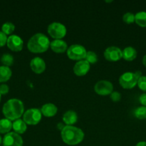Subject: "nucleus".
Here are the masks:
<instances>
[{"mask_svg":"<svg viewBox=\"0 0 146 146\" xmlns=\"http://www.w3.org/2000/svg\"><path fill=\"white\" fill-rule=\"evenodd\" d=\"M24 109L22 101L17 98H11L4 104L2 113L5 118L10 121H15L24 114Z\"/></svg>","mask_w":146,"mask_h":146,"instance_id":"obj_1","label":"nucleus"},{"mask_svg":"<svg viewBox=\"0 0 146 146\" xmlns=\"http://www.w3.org/2000/svg\"><path fill=\"white\" fill-rule=\"evenodd\" d=\"M61 137L66 144L70 145H77L83 141L84 134L80 128L73 125H65L61 131Z\"/></svg>","mask_w":146,"mask_h":146,"instance_id":"obj_2","label":"nucleus"},{"mask_svg":"<svg viewBox=\"0 0 146 146\" xmlns=\"http://www.w3.org/2000/svg\"><path fill=\"white\" fill-rule=\"evenodd\" d=\"M50 46L49 38L42 33L33 35L27 43L28 49L32 53H42L47 51Z\"/></svg>","mask_w":146,"mask_h":146,"instance_id":"obj_3","label":"nucleus"},{"mask_svg":"<svg viewBox=\"0 0 146 146\" xmlns=\"http://www.w3.org/2000/svg\"><path fill=\"white\" fill-rule=\"evenodd\" d=\"M67 54L70 59L80 61L84 59L87 51L85 48L80 44H72L67 48Z\"/></svg>","mask_w":146,"mask_h":146,"instance_id":"obj_4","label":"nucleus"},{"mask_svg":"<svg viewBox=\"0 0 146 146\" xmlns=\"http://www.w3.org/2000/svg\"><path fill=\"white\" fill-rule=\"evenodd\" d=\"M48 34L55 39H61L66 35L67 29L65 26L60 22H52L47 28Z\"/></svg>","mask_w":146,"mask_h":146,"instance_id":"obj_5","label":"nucleus"},{"mask_svg":"<svg viewBox=\"0 0 146 146\" xmlns=\"http://www.w3.org/2000/svg\"><path fill=\"white\" fill-rule=\"evenodd\" d=\"M41 118L42 113L38 108H29L23 114V121L28 125H37Z\"/></svg>","mask_w":146,"mask_h":146,"instance_id":"obj_6","label":"nucleus"},{"mask_svg":"<svg viewBox=\"0 0 146 146\" xmlns=\"http://www.w3.org/2000/svg\"><path fill=\"white\" fill-rule=\"evenodd\" d=\"M137 78L133 72H125L120 76L119 83L123 88L130 89L134 88L137 84Z\"/></svg>","mask_w":146,"mask_h":146,"instance_id":"obj_7","label":"nucleus"},{"mask_svg":"<svg viewBox=\"0 0 146 146\" xmlns=\"http://www.w3.org/2000/svg\"><path fill=\"white\" fill-rule=\"evenodd\" d=\"M2 143L4 146H22L23 139L15 132H9L4 135Z\"/></svg>","mask_w":146,"mask_h":146,"instance_id":"obj_8","label":"nucleus"},{"mask_svg":"<svg viewBox=\"0 0 146 146\" xmlns=\"http://www.w3.org/2000/svg\"><path fill=\"white\" fill-rule=\"evenodd\" d=\"M94 91L99 95L106 96L111 94L113 91V85L111 82L106 80L97 81L94 86Z\"/></svg>","mask_w":146,"mask_h":146,"instance_id":"obj_9","label":"nucleus"},{"mask_svg":"<svg viewBox=\"0 0 146 146\" xmlns=\"http://www.w3.org/2000/svg\"><path fill=\"white\" fill-rule=\"evenodd\" d=\"M104 56L107 61H117L123 58V52L119 47L112 46L104 50Z\"/></svg>","mask_w":146,"mask_h":146,"instance_id":"obj_10","label":"nucleus"},{"mask_svg":"<svg viewBox=\"0 0 146 146\" xmlns=\"http://www.w3.org/2000/svg\"><path fill=\"white\" fill-rule=\"evenodd\" d=\"M7 46L13 51H19L23 48V40L17 35H10L7 38Z\"/></svg>","mask_w":146,"mask_h":146,"instance_id":"obj_11","label":"nucleus"},{"mask_svg":"<svg viewBox=\"0 0 146 146\" xmlns=\"http://www.w3.org/2000/svg\"><path fill=\"white\" fill-rule=\"evenodd\" d=\"M90 70V64L86 60H80L78 61L74 66L73 71L74 74L79 76H84Z\"/></svg>","mask_w":146,"mask_h":146,"instance_id":"obj_12","label":"nucleus"},{"mask_svg":"<svg viewBox=\"0 0 146 146\" xmlns=\"http://www.w3.org/2000/svg\"><path fill=\"white\" fill-rule=\"evenodd\" d=\"M30 67L36 74H42L46 68L45 61L40 57H34L30 61Z\"/></svg>","mask_w":146,"mask_h":146,"instance_id":"obj_13","label":"nucleus"},{"mask_svg":"<svg viewBox=\"0 0 146 146\" xmlns=\"http://www.w3.org/2000/svg\"><path fill=\"white\" fill-rule=\"evenodd\" d=\"M52 50L56 53H63L67 50V44L62 39H54L50 42Z\"/></svg>","mask_w":146,"mask_h":146,"instance_id":"obj_14","label":"nucleus"},{"mask_svg":"<svg viewBox=\"0 0 146 146\" xmlns=\"http://www.w3.org/2000/svg\"><path fill=\"white\" fill-rule=\"evenodd\" d=\"M57 112V108L54 104L48 103L43 105L41 108L42 114L46 117H52Z\"/></svg>","mask_w":146,"mask_h":146,"instance_id":"obj_15","label":"nucleus"},{"mask_svg":"<svg viewBox=\"0 0 146 146\" xmlns=\"http://www.w3.org/2000/svg\"><path fill=\"white\" fill-rule=\"evenodd\" d=\"M77 114L74 111H67L64 113L62 116V120L67 125H72L75 123L77 121Z\"/></svg>","mask_w":146,"mask_h":146,"instance_id":"obj_16","label":"nucleus"},{"mask_svg":"<svg viewBox=\"0 0 146 146\" xmlns=\"http://www.w3.org/2000/svg\"><path fill=\"white\" fill-rule=\"evenodd\" d=\"M12 128L17 134H22L27 131V123L23 120L19 119L15 120L12 123Z\"/></svg>","mask_w":146,"mask_h":146,"instance_id":"obj_17","label":"nucleus"},{"mask_svg":"<svg viewBox=\"0 0 146 146\" xmlns=\"http://www.w3.org/2000/svg\"><path fill=\"white\" fill-rule=\"evenodd\" d=\"M123 52V58L128 61H133L137 57V51L135 48L132 46H127L122 51Z\"/></svg>","mask_w":146,"mask_h":146,"instance_id":"obj_18","label":"nucleus"},{"mask_svg":"<svg viewBox=\"0 0 146 146\" xmlns=\"http://www.w3.org/2000/svg\"><path fill=\"white\" fill-rule=\"evenodd\" d=\"M11 70L9 67L5 66H0V82H6L11 76Z\"/></svg>","mask_w":146,"mask_h":146,"instance_id":"obj_19","label":"nucleus"},{"mask_svg":"<svg viewBox=\"0 0 146 146\" xmlns=\"http://www.w3.org/2000/svg\"><path fill=\"white\" fill-rule=\"evenodd\" d=\"M12 128V123L7 118L0 120V133H8Z\"/></svg>","mask_w":146,"mask_h":146,"instance_id":"obj_20","label":"nucleus"},{"mask_svg":"<svg viewBox=\"0 0 146 146\" xmlns=\"http://www.w3.org/2000/svg\"><path fill=\"white\" fill-rule=\"evenodd\" d=\"M135 21L141 27H146V11H141L135 15Z\"/></svg>","mask_w":146,"mask_h":146,"instance_id":"obj_21","label":"nucleus"},{"mask_svg":"<svg viewBox=\"0 0 146 146\" xmlns=\"http://www.w3.org/2000/svg\"><path fill=\"white\" fill-rule=\"evenodd\" d=\"M1 61L3 64V66H10L14 63V58L13 56L9 54H4L1 56Z\"/></svg>","mask_w":146,"mask_h":146,"instance_id":"obj_22","label":"nucleus"},{"mask_svg":"<svg viewBox=\"0 0 146 146\" xmlns=\"http://www.w3.org/2000/svg\"><path fill=\"white\" fill-rule=\"evenodd\" d=\"M14 29H15V26L11 22H5L1 26V31L6 35L11 34L14 31Z\"/></svg>","mask_w":146,"mask_h":146,"instance_id":"obj_23","label":"nucleus"},{"mask_svg":"<svg viewBox=\"0 0 146 146\" xmlns=\"http://www.w3.org/2000/svg\"><path fill=\"white\" fill-rule=\"evenodd\" d=\"M135 115L137 118L140 120L146 118V106H140L135 111Z\"/></svg>","mask_w":146,"mask_h":146,"instance_id":"obj_24","label":"nucleus"},{"mask_svg":"<svg viewBox=\"0 0 146 146\" xmlns=\"http://www.w3.org/2000/svg\"><path fill=\"white\" fill-rule=\"evenodd\" d=\"M84 60H86L89 64H94L97 61V55L94 51H87Z\"/></svg>","mask_w":146,"mask_h":146,"instance_id":"obj_25","label":"nucleus"},{"mask_svg":"<svg viewBox=\"0 0 146 146\" xmlns=\"http://www.w3.org/2000/svg\"><path fill=\"white\" fill-rule=\"evenodd\" d=\"M123 20L126 24H132L135 21V14L131 12H127L123 15Z\"/></svg>","mask_w":146,"mask_h":146,"instance_id":"obj_26","label":"nucleus"},{"mask_svg":"<svg viewBox=\"0 0 146 146\" xmlns=\"http://www.w3.org/2000/svg\"><path fill=\"white\" fill-rule=\"evenodd\" d=\"M137 84L140 90L146 92V76H142L137 80Z\"/></svg>","mask_w":146,"mask_h":146,"instance_id":"obj_27","label":"nucleus"},{"mask_svg":"<svg viewBox=\"0 0 146 146\" xmlns=\"http://www.w3.org/2000/svg\"><path fill=\"white\" fill-rule=\"evenodd\" d=\"M110 98H111L112 101L117 102V101H120V98H121V94L117 91H113L110 94Z\"/></svg>","mask_w":146,"mask_h":146,"instance_id":"obj_28","label":"nucleus"},{"mask_svg":"<svg viewBox=\"0 0 146 146\" xmlns=\"http://www.w3.org/2000/svg\"><path fill=\"white\" fill-rule=\"evenodd\" d=\"M7 36L4 33L0 31V47H2L7 44Z\"/></svg>","mask_w":146,"mask_h":146,"instance_id":"obj_29","label":"nucleus"},{"mask_svg":"<svg viewBox=\"0 0 146 146\" xmlns=\"http://www.w3.org/2000/svg\"><path fill=\"white\" fill-rule=\"evenodd\" d=\"M9 86L7 84H1L0 86V94L1 95L7 94L9 92Z\"/></svg>","mask_w":146,"mask_h":146,"instance_id":"obj_30","label":"nucleus"},{"mask_svg":"<svg viewBox=\"0 0 146 146\" xmlns=\"http://www.w3.org/2000/svg\"><path fill=\"white\" fill-rule=\"evenodd\" d=\"M139 101L143 105V106H146V93L142 94L139 97Z\"/></svg>","mask_w":146,"mask_h":146,"instance_id":"obj_31","label":"nucleus"},{"mask_svg":"<svg viewBox=\"0 0 146 146\" xmlns=\"http://www.w3.org/2000/svg\"><path fill=\"white\" fill-rule=\"evenodd\" d=\"M57 127L59 130H60V131H62L63 130V128L65 127V125H64V124L62 123H57Z\"/></svg>","mask_w":146,"mask_h":146,"instance_id":"obj_32","label":"nucleus"},{"mask_svg":"<svg viewBox=\"0 0 146 146\" xmlns=\"http://www.w3.org/2000/svg\"><path fill=\"white\" fill-rule=\"evenodd\" d=\"M135 76H136V77H137V79H139V78L142 76V72L140 71H135Z\"/></svg>","mask_w":146,"mask_h":146,"instance_id":"obj_33","label":"nucleus"},{"mask_svg":"<svg viewBox=\"0 0 146 146\" xmlns=\"http://www.w3.org/2000/svg\"><path fill=\"white\" fill-rule=\"evenodd\" d=\"M135 146H146V141H140L137 143Z\"/></svg>","mask_w":146,"mask_h":146,"instance_id":"obj_34","label":"nucleus"},{"mask_svg":"<svg viewBox=\"0 0 146 146\" xmlns=\"http://www.w3.org/2000/svg\"><path fill=\"white\" fill-rule=\"evenodd\" d=\"M143 65L146 67V54L144 56H143Z\"/></svg>","mask_w":146,"mask_h":146,"instance_id":"obj_35","label":"nucleus"},{"mask_svg":"<svg viewBox=\"0 0 146 146\" xmlns=\"http://www.w3.org/2000/svg\"><path fill=\"white\" fill-rule=\"evenodd\" d=\"M1 143H2V138H1V135H0V145H1Z\"/></svg>","mask_w":146,"mask_h":146,"instance_id":"obj_36","label":"nucleus"},{"mask_svg":"<svg viewBox=\"0 0 146 146\" xmlns=\"http://www.w3.org/2000/svg\"><path fill=\"white\" fill-rule=\"evenodd\" d=\"M1 95L0 94V101H1Z\"/></svg>","mask_w":146,"mask_h":146,"instance_id":"obj_37","label":"nucleus"},{"mask_svg":"<svg viewBox=\"0 0 146 146\" xmlns=\"http://www.w3.org/2000/svg\"><path fill=\"white\" fill-rule=\"evenodd\" d=\"M0 146H4V145H0Z\"/></svg>","mask_w":146,"mask_h":146,"instance_id":"obj_38","label":"nucleus"}]
</instances>
